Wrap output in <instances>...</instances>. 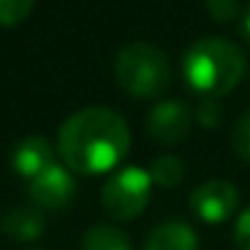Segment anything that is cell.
Wrapping results in <instances>:
<instances>
[{"mask_svg": "<svg viewBox=\"0 0 250 250\" xmlns=\"http://www.w3.org/2000/svg\"><path fill=\"white\" fill-rule=\"evenodd\" d=\"M129 126L110 108H83L67 116L57 132L62 164L78 175H103L116 169L129 153Z\"/></svg>", "mask_w": 250, "mask_h": 250, "instance_id": "6da1fadb", "label": "cell"}, {"mask_svg": "<svg viewBox=\"0 0 250 250\" xmlns=\"http://www.w3.org/2000/svg\"><path fill=\"white\" fill-rule=\"evenodd\" d=\"M248 70L242 49L226 38H199L183 54V78L199 100L229 94Z\"/></svg>", "mask_w": 250, "mask_h": 250, "instance_id": "7a4b0ae2", "label": "cell"}, {"mask_svg": "<svg viewBox=\"0 0 250 250\" xmlns=\"http://www.w3.org/2000/svg\"><path fill=\"white\" fill-rule=\"evenodd\" d=\"M113 76L126 94L137 100H153L162 97L164 89L169 86L172 67H169L167 51H162L153 43L135 41L116 54Z\"/></svg>", "mask_w": 250, "mask_h": 250, "instance_id": "3957f363", "label": "cell"}, {"mask_svg": "<svg viewBox=\"0 0 250 250\" xmlns=\"http://www.w3.org/2000/svg\"><path fill=\"white\" fill-rule=\"evenodd\" d=\"M151 188L153 180L148 169L124 167L103 186L100 202H103V210L113 221H135L146 210L148 199H151Z\"/></svg>", "mask_w": 250, "mask_h": 250, "instance_id": "277c9868", "label": "cell"}, {"mask_svg": "<svg viewBox=\"0 0 250 250\" xmlns=\"http://www.w3.org/2000/svg\"><path fill=\"white\" fill-rule=\"evenodd\" d=\"M33 205H38L41 210H67L76 199V178L73 169H67L65 164H51L46 167L38 178L30 180L27 188Z\"/></svg>", "mask_w": 250, "mask_h": 250, "instance_id": "5b68a950", "label": "cell"}, {"mask_svg": "<svg viewBox=\"0 0 250 250\" xmlns=\"http://www.w3.org/2000/svg\"><path fill=\"white\" fill-rule=\"evenodd\" d=\"M191 212L202 223H223L237 212L239 194L229 180H207L191 191Z\"/></svg>", "mask_w": 250, "mask_h": 250, "instance_id": "8992f818", "label": "cell"}, {"mask_svg": "<svg viewBox=\"0 0 250 250\" xmlns=\"http://www.w3.org/2000/svg\"><path fill=\"white\" fill-rule=\"evenodd\" d=\"M194 110L180 100H159L148 113V135L159 146H178L191 129Z\"/></svg>", "mask_w": 250, "mask_h": 250, "instance_id": "52a82bcc", "label": "cell"}, {"mask_svg": "<svg viewBox=\"0 0 250 250\" xmlns=\"http://www.w3.org/2000/svg\"><path fill=\"white\" fill-rule=\"evenodd\" d=\"M54 164V146L41 135H27L14 143L11 148V169L30 183L46 167Z\"/></svg>", "mask_w": 250, "mask_h": 250, "instance_id": "ba28073f", "label": "cell"}, {"mask_svg": "<svg viewBox=\"0 0 250 250\" xmlns=\"http://www.w3.org/2000/svg\"><path fill=\"white\" fill-rule=\"evenodd\" d=\"M0 229H3V234L11 237V239L33 242V239H38L46 229L43 210H41L38 205H33V202H27V205H14L11 210L3 215Z\"/></svg>", "mask_w": 250, "mask_h": 250, "instance_id": "9c48e42d", "label": "cell"}, {"mask_svg": "<svg viewBox=\"0 0 250 250\" xmlns=\"http://www.w3.org/2000/svg\"><path fill=\"white\" fill-rule=\"evenodd\" d=\"M143 250H199V239L188 223L164 221L148 234Z\"/></svg>", "mask_w": 250, "mask_h": 250, "instance_id": "30bf717a", "label": "cell"}, {"mask_svg": "<svg viewBox=\"0 0 250 250\" xmlns=\"http://www.w3.org/2000/svg\"><path fill=\"white\" fill-rule=\"evenodd\" d=\"M81 250H132V242L121 229L110 223H97L81 237Z\"/></svg>", "mask_w": 250, "mask_h": 250, "instance_id": "8fae6325", "label": "cell"}, {"mask_svg": "<svg viewBox=\"0 0 250 250\" xmlns=\"http://www.w3.org/2000/svg\"><path fill=\"white\" fill-rule=\"evenodd\" d=\"M151 172V180L153 186H162V188H175V186L183 180L186 175V167L178 156H162L153 162V167L148 169Z\"/></svg>", "mask_w": 250, "mask_h": 250, "instance_id": "7c38bea8", "label": "cell"}, {"mask_svg": "<svg viewBox=\"0 0 250 250\" xmlns=\"http://www.w3.org/2000/svg\"><path fill=\"white\" fill-rule=\"evenodd\" d=\"M35 0H0V27H17L33 14Z\"/></svg>", "mask_w": 250, "mask_h": 250, "instance_id": "4fadbf2b", "label": "cell"}, {"mask_svg": "<svg viewBox=\"0 0 250 250\" xmlns=\"http://www.w3.org/2000/svg\"><path fill=\"white\" fill-rule=\"evenodd\" d=\"M231 146L237 151L239 159L250 162V110L245 116H239V121L234 124L231 129Z\"/></svg>", "mask_w": 250, "mask_h": 250, "instance_id": "5bb4252c", "label": "cell"}, {"mask_svg": "<svg viewBox=\"0 0 250 250\" xmlns=\"http://www.w3.org/2000/svg\"><path fill=\"white\" fill-rule=\"evenodd\" d=\"M221 116H223V110H221V103H218V100H199V105H196V110H194V119L199 121L202 126H210V129H215V126L221 124Z\"/></svg>", "mask_w": 250, "mask_h": 250, "instance_id": "9a60e30c", "label": "cell"}, {"mask_svg": "<svg viewBox=\"0 0 250 250\" xmlns=\"http://www.w3.org/2000/svg\"><path fill=\"white\" fill-rule=\"evenodd\" d=\"M207 14H210L215 22H231L239 14V3L237 0H207Z\"/></svg>", "mask_w": 250, "mask_h": 250, "instance_id": "2e32d148", "label": "cell"}, {"mask_svg": "<svg viewBox=\"0 0 250 250\" xmlns=\"http://www.w3.org/2000/svg\"><path fill=\"white\" fill-rule=\"evenodd\" d=\"M234 242H237V250H250V207L239 212L237 226H234Z\"/></svg>", "mask_w": 250, "mask_h": 250, "instance_id": "e0dca14e", "label": "cell"}, {"mask_svg": "<svg viewBox=\"0 0 250 250\" xmlns=\"http://www.w3.org/2000/svg\"><path fill=\"white\" fill-rule=\"evenodd\" d=\"M242 33H245V38L250 41V6L245 8V14H242Z\"/></svg>", "mask_w": 250, "mask_h": 250, "instance_id": "ac0fdd59", "label": "cell"}]
</instances>
